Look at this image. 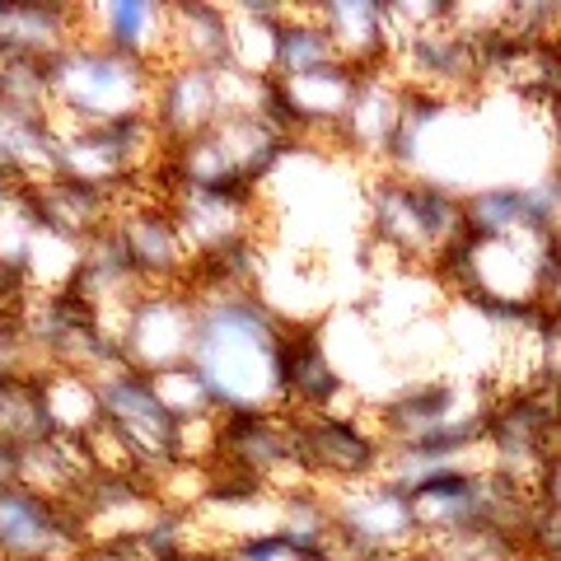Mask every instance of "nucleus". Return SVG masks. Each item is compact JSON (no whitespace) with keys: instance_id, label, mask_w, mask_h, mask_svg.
<instances>
[{"instance_id":"f257e3e1","label":"nucleus","mask_w":561,"mask_h":561,"mask_svg":"<svg viewBox=\"0 0 561 561\" xmlns=\"http://www.w3.org/2000/svg\"><path fill=\"white\" fill-rule=\"evenodd\" d=\"M197 337L187 365L206 383L220 416L286 412L290 323L257 290H192Z\"/></svg>"},{"instance_id":"f03ea898","label":"nucleus","mask_w":561,"mask_h":561,"mask_svg":"<svg viewBox=\"0 0 561 561\" xmlns=\"http://www.w3.org/2000/svg\"><path fill=\"white\" fill-rule=\"evenodd\" d=\"M365 216H370L375 249L421 272H435V262L468 234L459 192L393 169L375 173L365 187Z\"/></svg>"},{"instance_id":"7ed1b4c3","label":"nucleus","mask_w":561,"mask_h":561,"mask_svg":"<svg viewBox=\"0 0 561 561\" xmlns=\"http://www.w3.org/2000/svg\"><path fill=\"white\" fill-rule=\"evenodd\" d=\"M51 117L57 127H113L150 113L160 70L131 61L94 38H76L61 57L47 61Z\"/></svg>"},{"instance_id":"20e7f679","label":"nucleus","mask_w":561,"mask_h":561,"mask_svg":"<svg viewBox=\"0 0 561 561\" xmlns=\"http://www.w3.org/2000/svg\"><path fill=\"white\" fill-rule=\"evenodd\" d=\"M94 383H99L103 426L127 445L140 478H160L164 468L183 463V421L164 408L150 375L131 370V365H117V370L99 375Z\"/></svg>"},{"instance_id":"39448f33","label":"nucleus","mask_w":561,"mask_h":561,"mask_svg":"<svg viewBox=\"0 0 561 561\" xmlns=\"http://www.w3.org/2000/svg\"><path fill=\"white\" fill-rule=\"evenodd\" d=\"M94 548L80 515L24 482L0 486V561H84Z\"/></svg>"},{"instance_id":"423d86ee","label":"nucleus","mask_w":561,"mask_h":561,"mask_svg":"<svg viewBox=\"0 0 561 561\" xmlns=\"http://www.w3.org/2000/svg\"><path fill=\"white\" fill-rule=\"evenodd\" d=\"M192 337H197V300H192L187 286L146 290L117 328L122 356L140 375H164L187 365Z\"/></svg>"},{"instance_id":"0eeeda50","label":"nucleus","mask_w":561,"mask_h":561,"mask_svg":"<svg viewBox=\"0 0 561 561\" xmlns=\"http://www.w3.org/2000/svg\"><path fill=\"white\" fill-rule=\"evenodd\" d=\"M150 117L160 127L164 146H187L230 117V94H225V66H187L169 61L154 80Z\"/></svg>"},{"instance_id":"6e6552de","label":"nucleus","mask_w":561,"mask_h":561,"mask_svg":"<svg viewBox=\"0 0 561 561\" xmlns=\"http://www.w3.org/2000/svg\"><path fill=\"white\" fill-rule=\"evenodd\" d=\"M80 38L122 51L131 61L164 70L173 61V14L169 5H146V0H113V5L80 10Z\"/></svg>"},{"instance_id":"1a4fd4ad","label":"nucleus","mask_w":561,"mask_h":561,"mask_svg":"<svg viewBox=\"0 0 561 561\" xmlns=\"http://www.w3.org/2000/svg\"><path fill=\"white\" fill-rule=\"evenodd\" d=\"M402 108H408V84L393 76V66L370 70V76L360 80L356 99H351L337 146L346 154H360V160H375L379 169H389L398 131H402Z\"/></svg>"},{"instance_id":"9d476101","label":"nucleus","mask_w":561,"mask_h":561,"mask_svg":"<svg viewBox=\"0 0 561 561\" xmlns=\"http://www.w3.org/2000/svg\"><path fill=\"white\" fill-rule=\"evenodd\" d=\"M328 38L337 43V57L356 70H383L393 66V20L389 5L375 0H332V5H313Z\"/></svg>"},{"instance_id":"9b49d317","label":"nucleus","mask_w":561,"mask_h":561,"mask_svg":"<svg viewBox=\"0 0 561 561\" xmlns=\"http://www.w3.org/2000/svg\"><path fill=\"white\" fill-rule=\"evenodd\" d=\"M0 173L20 187L51 179L57 173V117L0 103Z\"/></svg>"},{"instance_id":"f8f14e48","label":"nucleus","mask_w":561,"mask_h":561,"mask_svg":"<svg viewBox=\"0 0 561 561\" xmlns=\"http://www.w3.org/2000/svg\"><path fill=\"white\" fill-rule=\"evenodd\" d=\"M173 14V61L230 66V10L225 5H169Z\"/></svg>"},{"instance_id":"ddd939ff","label":"nucleus","mask_w":561,"mask_h":561,"mask_svg":"<svg viewBox=\"0 0 561 561\" xmlns=\"http://www.w3.org/2000/svg\"><path fill=\"white\" fill-rule=\"evenodd\" d=\"M328 66H346V61L337 57V43L328 38L319 14L313 10H290L286 24H280V38H276L272 80H300V76H313V70H328Z\"/></svg>"},{"instance_id":"4468645a","label":"nucleus","mask_w":561,"mask_h":561,"mask_svg":"<svg viewBox=\"0 0 561 561\" xmlns=\"http://www.w3.org/2000/svg\"><path fill=\"white\" fill-rule=\"evenodd\" d=\"M150 379H154V389H160L164 408L179 416L183 426H187V421L220 416L216 402H210V393H206V383L197 379V370H192V365H179V370H164V375H150Z\"/></svg>"},{"instance_id":"2eb2a0df","label":"nucleus","mask_w":561,"mask_h":561,"mask_svg":"<svg viewBox=\"0 0 561 561\" xmlns=\"http://www.w3.org/2000/svg\"><path fill=\"white\" fill-rule=\"evenodd\" d=\"M20 478H24V445L0 435V486H14Z\"/></svg>"},{"instance_id":"dca6fc26","label":"nucleus","mask_w":561,"mask_h":561,"mask_svg":"<svg viewBox=\"0 0 561 561\" xmlns=\"http://www.w3.org/2000/svg\"><path fill=\"white\" fill-rule=\"evenodd\" d=\"M538 501L548 505V511L561 515V449L548 459V472H542V486H538Z\"/></svg>"},{"instance_id":"f3484780","label":"nucleus","mask_w":561,"mask_h":561,"mask_svg":"<svg viewBox=\"0 0 561 561\" xmlns=\"http://www.w3.org/2000/svg\"><path fill=\"white\" fill-rule=\"evenodd\" d=\"M20 183H14V179H5V173H0V225H5L10 216H14V206H20Z\"/></svg>"},{"instance_id":"a211bd4d","label":"nucleus","mask_w":561,"mask_h":561,"mask_svg":"<svg viewBox=\"0 0 561 561\" xmlns=\"http://www.w3.org/2000/svg\"><path fill=\"white\" fill-rule=\"evenodd\" d=\"M552 272L561 276V225H557V230H552Z\"/></svg>"},{"instance_id":"6ab92c4d","label":"nucleus","mask_w":561,"mask_h":561,"mask_svg":"<svg viewBox=\"0 0 561 561\" xmlns=\"http://www.w3.org/2000/svg\"><path fill=\"white\" fill-rule=\"evenodd\" d=\"M552 183H557V192H561V150H557V160H552Z\"/></svg>"}]
</instances>
